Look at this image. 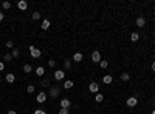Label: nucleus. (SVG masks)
Instances as JSON below:
<instances>
[{"instance_id":"nucleus-1","label":"nucleus","mask_w":155,"mask_h":114,"mask_svg":"<svg viewBox=\"0 0 155 114\" xmlns=\"http://www.w3.org/2000/svg\"><path fill=\"white\" fill-rule=\"evenodd\" d=\"M28 49H30V52H31V55L34 57V59H39V57L42 55V51L41 49H37L36 46H33V45H30L28 46Z\"/></svg>"},{"instance_id":"nucleus-2","label":"nucleus","mask_w":155,"mask_h":114,"mask_svg":"<svg viewBox=\"0 0 155 114\" xmlns=\"http://www.w3.org/2000/svg\"><path fill=\"white\" fill-rule=\"evenodd\" d=\"M36 102L37 103H45L47 102V92H44V91L39 92L37 96H36Z\"/></svg>"},{"instance_id":"nucleus-3","label":"nucleus","mask_w":155,"mask_h":114,"mask_svg":"<svg viewBox=\"0 0 155 114\" xmlns=\"http://www.w3.org/2000/svg\"><path fill=\"white\" fill-rule=\"evenodd\" d=\"M102 59H101V54H99V51H93L92 52V62H95V63H99Z\"/></svg>"},{"instance_id":"nucleus-4","label":"nucleus","mask_w":155,"mask_h":114,"mask_svg":"<svg viewBox=\"0 0 155 114\" xmlns=\"http://www.w3.org/2000/svg\"><path fill=\"white\" fill-rule=\"evenodd\" d=\"M64 77H65V72L62 69H56L54 71V80H64Z\"/></svg>"},{"instance_id":"nucleus-5","label":"nucleus","mask_w":155,"mask_h":114,"mask_svg":"<svg viewBox=\"0 0 155 114\" xmlns=\"http://www.w3.org/2000/svg\"><path fill=\"white\" fill-rule=\"evenodd\" d=\"M126 103H127V106H129V108H133V106H137L138 99H137V97H129V99L126 100Z\"/></svg>"},{"instance_id":"nucleus-6","label":"nucleus","mask_w":155,"mask_h":114,"mask_svg":"<svg viewBox=\"0 0 155 114\" xmlns=\"http://www.w3.org/2000/svg\"><path fill=\"white\" fill-rule=\"evenodd\" d=\"M59 103H61V108H67V109H68V108L71 106V100H70V99H67V97H65V99H61V102H59Z\"/></svg>"},{"instance_id":"nucleus-7","label":"nucleus","mask_w":155,"mask_h":114,"mask_svg":"<svg viewBox=\"0 0 155 114\" xmlns=\"http://www.w3.org/2000/svg\"><path fill=\"white\" fill-rule=\"evenodd\" d=\"M88 89H90V92H96V94H98V91H99V85L96 83V82H92V83L88 85Z\"/></svg>"},{"instance_id":"nucleus-8","label":"nucleus","mask_w":155,"mask_h":114,"mask_svg":"<svg viewBox=\"0 0 155 114\" xmlns=\"http://www.w3.org/2000/svg\"><path fill=\"white\" fill-rule=\"evenodd\" d=\"M50 96L54 99L59 96V88H56V86H50Z\"/></svg>"},{"instance_id":"nucleus-9","label":"nucleus","mask_w":155,"mask_h":114,"mask_svg":"<svg viewBox=\"0 0 155 114\" xmlns=\"http://www.w3.org/2000/svg\"><path fill=\"white\" fill-rule=\"evenodd\" d=\"M82 59H84L82 52H74V54H73V59H71V60H73V62H81Z\"/></svg>"},{"instance_id":"nucleus-10","label":"nucleus","mask_w":155,"mask_h":114,"mask_svg":"<svg viewBox=\"0 0 155 114\" xmlns=\"http://www.w3.org/2000/svg\"><path fill=\"white\" fill-rule=\"evenodd\" d=\"M17 8H19V9H20V11H25V9L28 8V3L25 2V0H20V2H19V3H17Z\"/></svg>"},{"instance_id":"nucleus-11","label":"nucleus","mask_w":155,"mask_h":114,"mask_svg":"<svg viewBox=\"0 0 155 114\" xmlns=\"http://www.w3.org/2000/svg\"><path fill=\"white\" fill-rule=\"evenodd\" d=\"M135 23H137V26H138V28H143V26H146V20H144V17H138V18H137V22H135Z\"/></svg>"},{"instance_id":"nucleus-12","label":"nucleus","mask_w":155,"mask_h":114,"mask_svg":"<svg viewBox=\"0 0 155 114\" xmlns=\"http://www.w3.org/2000/svg\"><path fill=\"white\" fill-rule=\"evenodd\" d=\"M112 80H113V77H112V75H110V74H106V75H104V77H102V82H104L106 85H109V83H112Z\"/></svg>"},{"instance_id":"nucleus-13","label":"nucleus","mask_w":155,"mask_h":114,"mask_svg":"<svg viewBox=\"0 0 155 114\" xmlns=\"http://www.w3.org/2000/svg\"><path fill=\"white\" fill-rule=\"evenodd\" d=\"M36 74L39 75V77H42V75L45 74V68H44V66H37V68H36Z\"/></svg>"},{"instance_id":"nucleus-14","label":"nucleus","mask_w":155,"mask_h":114,"mask_svg":"<svg viewBox=\"0 0 155 114\" xmlns=\"http://www.w3.org/2000/svg\"><path fill=\"white\" fill-rule=\"evenodd\" d=\"M5 79H6L8 83H14V82H16V75H14V74H6Z\"/></svg>"},{"instance_id":"nucleus-15","label":"nucleus","mask_w":155,"mask_h":114,"mask_svg":"<svg viewBox=\"0 0 155 114\" xmlns=\"http://www.w3.org/2000/svg\"><path fill=\"white\" fill-rule=\"evenodd\" d=\"M130 40H132V42H138V40H140V34H138V32H132V34H130Z\"/></svg>"},{"instance_id":"nucleus-16","label":"nucleus","mask_w":155,"mask_h":114,"mask_svg":"<svg viewBox=\"0 0 155 114\" xmlns=\"http://www.w3.org/2000/svg\"><path fill=\"white\" fill-rule=\"evenodd\" d=\"M50 25H51V23H50V20H47V18H45V20H42L41 28H42V29H48V28H50Z\"/></svg>"},{"instance_id":"nucleus-17","label":"nucleus","mask_w":155,"mask_h":114,"mask_svg":"<svg viewBox=\"0 0 155 114\" xmlns=\"http://www.w3.org/2000/svg\"><path fill=\"white\" fill-rule=\"evenodd\" d=\"M121 80H123V82L130 80V74H129V72H123V74H121Z\"/></svg>"},{"instance_id":"nucleus-18","label":"nucleus","mask_w":155,"mask_h":114,"mask_svg":"<svg viewBox=\"0 0 155 114\" xmlns=\"http://www.w3.org/2000/svg\"><path fill=\"white\" fill-rule=\"evenodd\" d=\"M64 88H65V89H71V88H73V80H65Z\"/></svg>"},{"instance_id":"nucleus-19","label":"nucleus","mask_w":155,"mask_h":114,"mask_svg":"<svg viewBox=\"0 0 155 114\" xmlns=\"http://www.w3.org/2000/svg\"><path fill=\"white\" fill-rule=\"evenodd\" d=\"M31 71H33V66H31L30 63H27V65L23 66V72H27V74H30Z\"/></svg>"},{"instance_id":"nucleus-20","label":"nucleus","mask_w":155,"mask_h":114,"mask_svg":"<svg viewBox=\"0 0 155 114\" xmlns=\"http://www.w3.org/2000/svg\"><path fill=\"white\" fill-rule=\"evenodd\" d=\"M95 100L98 102V103H101V102L104 100V96H102V94H99V92H98V94H96V97H95Z\"/></svg>"},{"instance_id":"nucleus-21","label":"nucleus","mask_w":155,"mask_h":114,"mask_svg":"<svg viewBox=\"0 0 155 114\" xmlns=\"http://www.w3.org/2000/svg\"><path fill=\"white\" fill-rule=\"evenodd\" d=\"M71 62H73V60H70V59H65V60H64V66H65V69H68V68L71 66Z\"/></svg>"},{"instance_id":"nucleus-22","label":"nucleus","mask_w":155,"mask_h":114,"mask_svg":"<svg viewBox=\"0 0 155 114\" xmlns=\"http://www.w3.org/2000/svg\"><path fill=\"white\" fill-rule=\"evenodd\" d=\"M11 55H12V57H19V55H20V51H19L17 48H14V49L11 51Z\"/></svg>"},{"instance_id":"nucleus-23","label":"nucleus","mask_w":155,"mask_h":114,"mask_svg":"<svg viewBox=\"0 0 155 114\" xmlns=\"http://www.w3.org/2000/svg\"><path fill=\"white\" fill-rule=\"evenodd\" d=\"M99 66H101L102 69H106V68L109 66V62H107V60H101V62H99Z\"/></svg>"},{"instance_id":"nucleus-24","label":"nucleus","mask_w":155,"mask_h":114,"mask_svg":"<svg viewBox=\"0 0 155 114\" xmlns=\"http://www.w3.org/2000/svg\"><path fill=\"white\" fill-rule=\"evenodd\" d=\"M34 89H36V86H34V85H28V86H27L28 94H33V92H34Z\"/></svg>"},{"instance_id":"nucleus-25","label":"nucleus","mask_w":155,"mask_h":114,"mask_svg":"<svg viewBox=\"0 0 155 114\" xmlns=\"http://www.w3.org/2000/svg\"><path fill=\"white\" fill-rule=\"evenodd\" d=\"M11 59H12L11 54H5V55H3V60H5V62H11Z\"/></svg>"},{"instance_id":"nucleus-26","label":"nucleus","mask_w":155,"mask_h":114,"mask_svg":"<svg viewBox=\"0 0 155 114\" xmlns=\"http://www.w3.org/2000/svg\"><path fill=\"white\" fill-rule=\"evenodd\" d=\"M34 114H47V111H45V109H41V108H37V109H34Z\"/></svg>"},{"instance_id":"nucleus-27","label":"nucleus","mask_w":155,"mask_h":114,"mask_svg":"<svg viewBox=\"0 0 155 114\" xmlns=\"http://www.w3.org/2000/svg\"><path fill=\"white\" fill-rule=\"evenodd\" d=\"M33 18H34V20H39V18H41V12H33Z\"/></svg>"},{"instance_id":"nucleus-28","label":"nucleus","mask_w":155,"mask_h":114,"mask_svg":"<svg viewBox=\"0 0 155 114\" xmlns=\"http://www.w3.org/2000/svg\"><path fill=\"white\" fill-rule=\"evenodd\" d=\"M2 6H3V9H9V8H11V3H9V2H3Z\"/></svg>"},{"instance_id":"nucleus-29","label":"nucleus","mask_w":155,"mask_h":114,"mask_svg":"<svg viewBox=\"0 0 155 114\" xmlns=\"http://www.w3.org/2000/svg\"><path fill=\"white\" fill-rule=\"evenodd\" d=\"M68 112H70V111H68L67 108H61V109H59V112H57V114H68Z\"/></svg>"},{"instance_id":"nucleus-30","label":"nucleus","mask_w":155,"mask_h":114,"mask_svg":"<svg viewBox=\"0 0 155 114\" xmlns=\"http://www.w3.org/2000/svg\"><path fill=\"white\" fill-rule=\"evenodd\" d=\"M6 48H9V49H14V43H12L11 40H8V42H6Z\"/></svg>"},{"instance_id":"nucleus-31","label":"nucleus","mask_w":155,"mask_h":114,"mask_svg":"<svg viewBox=\"0 0 155 114\" xmlns=\"http://www.w3.org/2000/svg\"><path fill=\"white\" fill-rule=\"evenodd\" d=\"M54 65H56V62H54L53 59H50V60H48V66H50V68H54Z\"/></svg>"},{"instance_id":"nucleus-32","label":"nucleus","mask_w":155,"mask_h":114,"mask_svg":"<svg viewBox=\"0 0 155 114\" xmlns=\"http://www.w3.org/2000/svg\"><path fill=\"white\" fill-rule=\"evenodd\" d=\"M3 18H5V14H3V11H0V22H3Z\"/></svg>"},{"instance_id":"nucleus-33","label":"nucleus","mask_w":155,"mask_h":114,"mask_svg":"<svg viewBox=\"0 0 155 114\" xmlns=\"http://www.w3.org/2000/svg\"><path fill=\"white\" fill-rule=\"evenodd\" d=\"M5 69V62H0V71Z\"/></svg>"},{"instance_id":"nucleus-34","label":"nucleus","mask_w":155,"mask_h":114,"mask_svg":"<svg viewBox=\"0 0 155 114\" xmlns=\"http://www.w3.org/2000/svg\"><path fill=\"white\" fill-rule=\"evenodd\" d=\"M42 83H44V85H45V86H48V83H50V82H48V79H45V80H44V82H42Z\"/></svg>"},{"instance_id":"nucleus-35","label":"nucleus","mask_w":155,"mask_h":114,"mask_svg":"<svg viewBox=\"0 0 155 114\" xmlns=\"http://www.w3.org/2000/svg\"><path fill=\"white\" fill-rule=\"evenodd\" d=\"M8 114H17V111H14V109H9V111H8Z\"/></svg>"},{"instance_id":"nucleus-36","label":"nucleus","mask_w":155,"mask_h":114,"mask_svg":"<svg viewBox=\"0 0 155 114\" xmlns=\"http://www.w3.org/2000/svg\"><path fill=\"white\" fill-rule=\"evenodd\" d=\"M150 68H152V71L155 72V62H152V66H150Z\"/></svg>"},{"instance_id":"nucleus-37","label":"nucleus","mask_w":155,"mask_h":114,"mask_svg":"<svg viewBox=\"0 0 155 114\" xmlns=\"http://www.w3.org/2000/svg\"><path fill=\"white\" fill-rule=\"evenodd\" d=\"M150 114H155V109H153V111H152V112H150Z\"/></svg>"},{"instance_id":"nucleus-38","label":"nucleus","mask_w":155,"mask_h":114,"mask_svg":"<svg viewBox=\"0 0 155 114\" xmlns=\"http://www.w3.org/2000/svg\"><path fill=\"white\" fill-rule=\"evenodd\" d=\"M153 34H155V31H153Z\"/></svg>"}]
</instances>
